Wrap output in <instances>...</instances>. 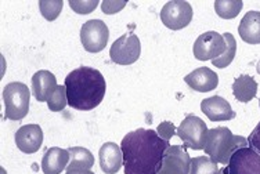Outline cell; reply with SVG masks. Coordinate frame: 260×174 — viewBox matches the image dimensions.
Masks as SVG:
<instances>
[{"instance_id": "1", "label": "cell", "mask_w": 260, "mask_h": 174, "mask_svg": "<svg viewBox=\"0 0 260 174\" xmlns=\"http://www.w3.org/2000/svg\"><path fill=\"white\" fill-rule=\"evenodd\" d=\"M169 147V141L151 129L127 133L120 143L125 174H158Z\"/></svg>"}, {"instance_id": "2", "label": "cell", "mask_w": 260, "mask_h": 174, "mask_svg": "<svg viewBox=\"0 0 260 174\" xmlns=\"http://www.w3.org/2000/svg\"><path fill=\"white\" fill-rule=\"evenodd\" d=\"M67 98L71 108L78 111H91L104 99V76L100 71L90 66H80L74 69L65 78Z\"/></svg>"}, {"instance_id": "3", "label": "cell", "mask_w": 260, "mask_h": 174, "mask_svg": "<svg viewBox=\"0 0 260 174\" xmlns=\"http://www.w3.org/2000/svg\"><path fill=\"white\" fill-rule=\"evenodd\" d=\"M248 138L242 135H234L229 127H216L210 129L206 135L205 154L216 163H230L231 156L241 148H246Z\"/></svg>"}, {"instance_id": "4", "label": "cell", "mask_w": 260, "mask_h": 174, "mask_svg": "<svg viewBox=\"0 0 260 174\" xmlns=\"http://www.w3.org/2000/svg\"><path fill=\"white\" fill-rule=\"evenodd\" d=\"M29 87L21 82H11L3 89L5 116L10 120H21L29 111Z\"/></svg>"}, {"instance_id": "5", "label": "cell", "mask_w": 260, "mask_h": 174, "mask_svg": "<svg viewBox=\"0 0 260 174\" xmlns=\"http://www.w3.org/2000/svg\"><path fill=\"white\" fill-rule=\"evenodd\" d=\"M208 131L209 130L204 120L195 115H188L177 127L176 134L184 143V147L194 151H201L205 148Z\"/></svg>"}, {"instance_id": "6", "label": "cell", "mask_w": 260, "mask_h": 174, "mask_svg": "<svg viewBox=\"0 0 260 174\" xmlns=\"http://www.w3.org/2000/svg\"><path fill=\"white\" fill-rule=\"evenodd\" d=\"M141 45L140 39L133 33L127 32L119 39H116L110 50L112 62L118 65H132L140 58Z\"/></svg>"}, {"instance_id": "7", "label": "cell", "mask_w": 260, "mask_h": 174, "mask_svg": "<svg viewBox=\"0 0 260 174\" xmlns=\"http://www.w3.org/2000/svg\"><path fill=\"white\" fill-rule=\"evenodd\" d=\"M110 30L104 21L90 20L82 25L80 42L89 53H100L107 47Z\"/></svg>"}, {"instance_id": "8", "label": "cell", "mask_w": 260, "mask_h": 174, "mask_svg": "<svg viewBox=\"0 0 260 174\" xmlns=\"http://www.w3.org/2000/svg\"><path fill=\"white\" fill-rule=\"evenodd\" d=\"M192 20V7L184 0L168 2L160 11V21L166 28L172 30H180L185 28Z\"/></svg>"}, {"instance_id": "9", "label": "cell", "mask_w": 260, "mask_h": 174, "mask_svg": "<svg viewBox=\"0 0 260 174\" xmlns=\"http://www.w3.org/2000/svg\"><path fill=\"white\" fill-rule=\"evenodd\" d=\"M192 51L198 61H213L225 51V40L220 33L209 30L197 38Z\"/></svg>"}, {"instance_id": "10", "label": "cell", "mask_w": 260, "mask_h": 174, "mask_svg": "<svg viewBox=\"0 0 260 174\" xmlns=\"http://www.w3.org/2000/svg\"><path fill=\"white\" fill-rule=\"evenodd\" d=\"M227 167L230 174H260V155L249 147L241 148L231 156Z\"/></svg>"}, {"instance_id": "11", "label": "cell", "mask_w": 260, "mask_h": 174, "mask_svg": "<svg viewBox=\"0 0 260 174\" xmlns=\"http://www.w3.org/2000/svg\"><path fill=\"white\" fill-rule=\"evenodd\" d=\"M191 158L184 147L170 145L166 151L162 169L158 174H190Z\"/></svg>"}, {"instance_id": "12", "label": "cell", "mask_w": 260, "mask_h": 174, "mask_svg": "<svg viewBox=\"0 0 260 174\" xmlns=\"http://www.w3.org/2000/svg\"><path fill=\"white\" fill-rule=\"evenodd\" d=\"M15 144L24 154H35L43 144V131L39 124H25L15 133Z\"/></svg>"}, {"instance_id": "13", "label": "cell", "mask_w": 260, "mask_h": 174, "mask_svg": "<svg viewBox=\"0 0 260 174\" xmlns=\"http://www.w3.org/2000/svg\"><path fill=\"white\" fill-rule=\"evenodd\" d=\"M201 111L212 122H223V120H231L235 118V112L231 108L230 102L219 95L202 99Z\"/></svg>"}, {"instance_id": "14", "label": "cell", "mask_w": 260, "mask_h": 174, "mask_svg": "<svg viewBox=\"0 0 260 174\" xmlns=\"http://www.w3.org/2000/svg\"><path fill=\"white\" fill-rule=\"evenodd\" d=\"M184 82L190 86L191 89L200 93H208L215 90L219 85V76L206 66L197 68L184 78Z\"/></svg>"}, {"instance_id": "15", "label": "cell", "mask_w": 260, "mask_h": 174, "mask_svg": "<svg viewBox=\"0 0 260 174\" xmlns=\"http://www.w3.org/2000/svg\"><path fill=\"white\" fill-rule=\"evenodd\" d=\"M57 87V79L50 71H38L32 76V94L39 102H47Z\"/></svg>"}, {"instance_id": "16", "label": "cell", "mask_w": 260, "mask_h": 174, "mask_svg": "<svg viewBox=\"0 0 260 174\" xmlns=\"http://www.w3.org/2000/svg\"><path fill=\"white\" fill-rule=\"evenodd\" d=\"M100 167L105 174H115L123 166L122 149L115 143H105L99 152Z\"/></svg>"}, {"instance_id": "17", "label": "cell", "mask_w": 260, "mask_h": 174, "mask_svg": "<svg viewBox=\"0 0 260 174\" xmlns=\"http://www.w3.org/2000/svg\"><path fill=\"white\" fill-rule=\"evenodd\" d=\"M71 155L68 149L53 147L46 151L42 159V170L45 174H60L62 170L68 167Z\"/></svg>"}, {"instance_id": "18", "label": "cell", "mask_w": 260, "mask_h": 174, "mask_svg": "<svg viewBox=\"0 0 260 174\" xmlns=\"http://www.w3.org/2000/svg\"><path fill=\"white\" fill-rule=\"evenodd\" d=\"M241 39L249 45H260V11H248L238 26Z\"/></svg>"}, {"instance_id": "19", "label": "cell", "mask_w": 260, "mask_h": 174, "mask_svg": "<svg viewBox=\"0 0 260 174\" xmlns=\"http://www.w3.org/2000/svg\"><path fill=\"white\" fill-rule=\"evenodd\" d=\"M257 83L249 75H241L233 83V94L240 102H249L256 97Z\"/></svg>"}, {"instance_id": "20", "label": "cell", "mask_w": 260, "mask_h": 174, "mask_svg": "<svg viewBox=\"0 0 260 174\" xmlns=\"http://www.w3.org/2000/svg\"><path fill=\"white\" fill-rule=\"evenodd\" d=\"M71 155L70 164L67 169H74V167H80V169L90 170L94 164V156L89 149L83 147H72L68 149Z\"/></svg>"}, {"instance_id": "21", "label": "cell", "mask_w": 260, "mask_h": 174, "mask_svg": "<svg viewBox=\"0 0 260 174\" xmlns=\"http://www.w3.org/2000/svg\"><path fill=\"white\" fill-rule=\"evenodd\" d=\"M244 7L242 0H216L215 11L223 20H233Z\"/></svg>"}, {"instance_id": "22", "label": "cell", "mask_w": 260, "mask_h": 174, "mask_svg": "<svg viewBox=\"0 0 260 174\" xmlns=\"http://www.w3.org/2000/svg\"><path fill=\"white\" fill-rule=\"evenodd\" d=\"M223 38L225 40V51L223 54L219 57V58H216V60L212 61V64L216 68H225V66H229V65L233 62L235 57V53H237V42H235V38L231 35L230 32H225L223 33Z\"/></svg>"}, {"instance_id": "23", "label": "cell", "mask_w": 260, "mask_h": 174, "mask_svg": "<svg viewBox=\"0 0 260 174\" xmlns=\"http://www.w3.org/2000/svg\"><path fill=\"white\" fill-rule=\"evenodd\" d=\"M217 163L210 159L209 156H197L191 159L190 174H217Z\"/></svg>"}, {"instance_id": "24", "label": "cell", "mask_w": 260, "mask_h": 174, "mask_svg": "<svg viewBox=\"0 0 260 174\" xmlns=\"http://www.w3.org/2000/svg\"><path fill=\"white\" fill-rule=\"evenodd\" d=\"M62 7H64L62 0H40L39 2L40 13L47 21L57 20L62 11Z\"/></svg>"}, {"instance_id": "25", "label": "cell", "mask_w": 260, "mask_h": 174, "mask_svg": "<svg viewBox=\"0 0 260 174\" xmlns=\"http://www.w3.org/2000/svg\"><path fill=\"white\" fill-rule=\"evenodd\" d=\"M68 105V98H67V89L65 86H58L55 91L51 94V97L47 101V107L51 112H60Z\"/></svg>"}, {"instance_id": "26", "label": "cell", "mask_w": 260, "mask_h": 174, "mask_svg": "<svg viewBox=\"0 0 260 174\" xmlns=\"http://www.w3.org/2000/svg\"><path fill=\"white\" fill-rule=\"evenodd\" d=\"M99 6V0H70V7L78 14H90Z\"/></svg>"}, {"instance_id": "27", "label": "cell", "mask_w": 260, "mask_h": 174, "mask_svg": "<svg viewBox=\"0 0 260 174\" xmlns=\"http://www.w3.org/2000/svg\"><path fill=\"white\" fill-rule=\"evenodd\" d=\"M126 6V2H116V0H104L101 3V10L104 14H115L119 13L120 10H123Z\"/></svg>"}, {"instance_id": "28", "label": "cell", "mask_w": 260, "mask_h": 174, "mask_svg": "<svg viewBox=\"0 0 260 174\" xmlns=\"http://www.w3.org/2000/svg\"><path fill=\"white\" fill-rule=\"evenodd\" d=\"M176 127L175 124L172 123V122H162V123L158 126V134H159V137H162L164 140H166V141H169L173 135L176 134Z\"/></svg>"}, {"instance_id": "29", "label": "cell", "mask_w": 260, "mask_h": 174, "mask_svg": "<svg viewBox=\"0 0 260 174\" xmlns=\"http://www.w3.org/2000/svg\"><path fill=\"white\" fill-rule=\"evenodd\" d=\"M248 145H249V148H252L260 155V122L248 137Z\"/></svg>"}, {"instance_id": "30", "label": "cell", "mask_w": 260, "mask_h": 174, "mask_svg": "<svg viewBox=\"0 0 260 174\" xmlns=\"http://www.w3.org/2000/svg\"><path fill=\"white\" fill-rule=\"evenodd\" d=\"M65 174H94L89 169H80V167H74V169H67Z\"/></svg>"}, {"instance_id": "31", "label": "cell", "mask_w": 260, "mask_h": 174, "mask_svg": "<svg viewBox=\"0 0 260 174\" xmlns=\"http://www.w3.org/2000/svg\"><path fill=\"white\" fill-rule=\"evenodd\" d=\"M217 174H230L229 173V167H223V169H219V173Z\"/></svg>"}, {"instance_id": "32", "label": "cell", "mask_w": 260, "mask_h": 174, "mask_svg": "<svg viewBox=\"0 0 260 174\" xmlns=\"http://www.w3.org/2000/svg\"><path fill=\"white\" fill-rule=\"evenodd\" d=\"M256 71H257V74H260V61L257 62V66H256Z\"/></svg>"}, {"instance_id": "33", "label": "cell", "mask_w": 260, "mask_h": 174, "mask_svg": "<svg viewBox=\"0 0 260 174\" xmlns=\"http://www.w3.org/2000/svg\"><path fill=\"white\" fill-rule=\"evenodd\" d=\"M259 107H260V99H259Z\"/></svg>"}]
</instances>
